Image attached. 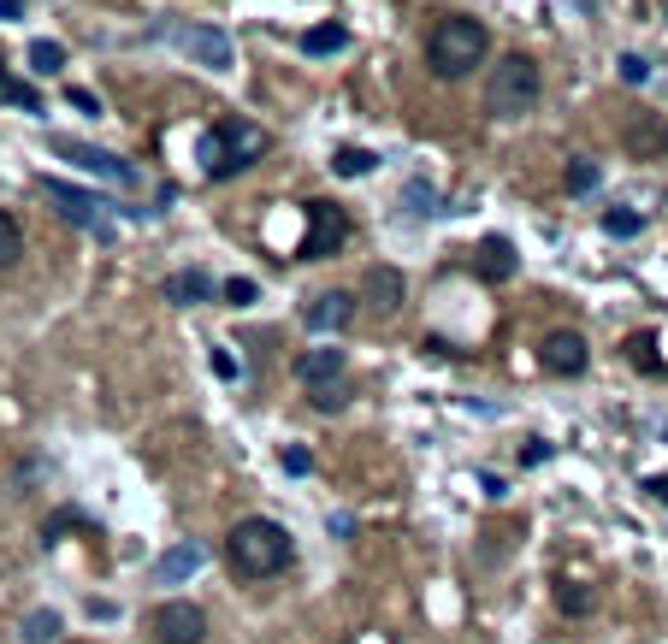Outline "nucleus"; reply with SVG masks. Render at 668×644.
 <instances>
[{
	"instance_id": "0eeeda50",
	"label": "nucleus",
	"mask_w": 668,
	"mask_h": 644,
	"mask_svg": "<svg viewBox=\"0 0 668 644\" xmlns=\"http://www.w3.org/2000/svg\"><path fill=\"white\" fill-rule=\"evenodd\" d=\"M60 160H71V166H83V172H95V178H107V184H125L131 190L136 184V172L119 160V154H107V148H95V142H71V136H54L48 142Z\"/></svg>"
},
{
	"instance_id": "473e14b6",
	"label": "nucleus",
	"mask_w": 668,
	"mask_h": 644,
	"mask_svg": "<svg viewBox=\"0 0 668 644\" xmlns=\"http://www.w3.org/2000/svg\"><path fill=\"white\" fill-rule=\"evenodd\" d=\"M66 101H71V107H77V113H89V119H95V113H101V101H95V95H89V89H66Z\"/></svg>"
},
{
	"instance_id": "72a5a7b5",
	"label": "nucleus",
	"mask_w": 668,
	"mask_h": 644,
	"mask_svg": "<svg viewBox=\"0 0 668 644\" xmlns=\"http://www.w3.org/2000/svg\"><path fill=\"white\" fill-rule=\"evenodd\" d=\"M213 373H219V379H237V361H231L225 349H213Z\"/></svg>"
},
{
	"instance_id": "bb28decb",
	"label": "nucleus",
	"mask_w": 668,
	"mask_h": 644,
	"mask_svg": "<svg viewBox=\"0 0 668 644\" xmlns=\"http://www.w3.org/2000/svg\"><path fill=\"white\" fill-rule=\"evenodd\" d=\"M402 201H408V213H414V219H420V213H438V190H432V184H420V178L402 190Z\"/></svg>"
},
{
	"instance_id": "dca6fc26",
	"label": "nucleus",
	"mask_w": 668,
	"mask_h": 644,
	"mask_svg": "<svg viewBox=\"0 0 668 644\" xmlns=\"http://www.w3.org/2000/svg\"><path fill=\"white\" fill-rule=\"evenodd\" d=\"M213 290H219V284H213L201 266H190V272H172V278H166V296H172L178 308H190V302H213Z\"/></svg>"
},
{
	"instance_id": "f704fd0d",
	"label": "nucleus",
	"mask_w": 668,
	"mask_h": 644,
	"mask_svg": "<svg viewBox=\"0 0 668 644\" xmlns=\"http://www.w3.org/2000/svg\"><path fill=\"white\" fill-rule=\"evenodd\" d=\"M521 461H527V467H538V461H550V444H538V438H533V444H527V455H521Z\"/></svg>"
},
{
	"instance_id": "7ed1b4c3",
	"label": "nucleus",
	"mask_w": 668,
	"mask_h": 644,
	"mask_svg": "<svg viewBox=\"0 0 668 644\" xmlns=\"http://www.w3.org/2000/svg\"><path fill=\"white\" fill-rule=\"evenodd\" d=\"M196 154H201V172L219 184V178H231V172H243V166H255L267 154V130L249 125V119H219V125L201 130Z\"/></svg>"
},
{
	"instance_id": "412c9836",
	"label": "nucleus",
	"mask_w": 668,
	"mask_h": 644,
	"mask_svg": "<svg viewBox=\"0 0 668 644\" xmlns=\"http://www.w3.org/2000/svg\"><path fill=\"white\" fill-rule=\"evenodd\" d=\"M18 255H24V231H18V219L0 207V272H6Z\"/></svg>"
},
{
	"instance_id": "2f4dec72",
	"label": "nucleus",
	"mask_w": 668,
	"mask_h": 644,
	"mask_svg": "<svg viewBox=\"0 0 668 644\" xmlns=\"http://www.w3.org/2000/svg\"><path fill=\"white\" fill-rule=\"evenodd\" d=\"M621 77H627V83H645V77H651V60H645V54H621Z\"/></svg>"
},
{
	"instance_id": "4468645a",
	"label": "nucleus",
	"mask_w": 668,
	"mask_h": 644,
	"mask_svg": "<svg viewBox=\"0 0 668 644\" xmlns=\"http://www.w3.org/2000/svg\"><path fill=\"white\" fill-rule=\"evenodd\" d=\"M296 379L314 390V385H332L343 379V349H308L302 361H296Z\"/></svg>"
},
{
	"instance_id": "423d86ee",
	"label": "nucleus",
	"mask_w": 668,
	"mask_h": 644,
	"mask_svg": "<svg viewBox=\"0 0 668 644\" xmlns=\"http://www.w3.org/2000/svg\"><path fill=\"white\" fill-rule=\"evenodd\" d=\"M349 243V219H343V207H332V201H308V237L296 243V260H320L332 255V249H343Z\"/></svg>"
},
{
	"instance_id": "39448f33",
	"label": "nucleus",
	"mask_w": 668,
	"mask_h": 644,
	"mask_svg": "<svg viewBox=\"0 0 668 644\" xmlns=\"http://www.w3.org/2000/svg\"><path fill=\"white\" fill-rule=\"evenodd\" d=\"M42 195L60 207V219H71L77 231H95V237H113V201H101V195L89 190H71V184H60V178H42Z\"/></svg>"
},
{
	"instance_id": "4be33fe9",
	"label": "nucleus",
	"mask_w": 668,
	"mask_h": 644,
	"mask_svg": "<svg viewBox=\"0 0 668 644\" xmlns=\"http://www.w3.org/2000/svg\"><path fill=\"white\" fill-rule=\"evenodd\" d=\"M60 639V615L54 609H36L30 621H24V644H54Z\"/></svg>"
},
{
	"instance_id": "6ab92c4d",
	"label": "nucleus",
	"mask_w": 668,
	"mask_h": 644,
	"mask_svg": "<svg viewBox=\"0 0 668 644\" xmlns=\"http://www.w3.org/2000/svg\"><path fill=\"white\" fill-rule=\"evenodd\" d=\"M0 101H6V107H24V113H42V95H36L24 77H6V71H0Z\"/></svg>"
},
{
	"instance_id": "a211bd4d",
	"label": "nucleus",
	"mask_w": 668,
	"mask_h": 644,
	"mask_svg": "<svg viewBox=\"0 0 668 644\" xmlns=\"http://www.w3.org/2000/svg\"><path fill=\"white\" fill-rule=\"evenodd\" d=\"M343 48H349V30H343V24H314V30H302V54H314V60L343 54Z\"/></svg>"
},
{
	"instance_id": "9d476101",
	"label": "nucleus",
	"mask_w": 668,
	"mask_h": 644,
	"mask_svg": "<svg viewBox=\"0 0 668 644\" xmlns=\"http://www.w3.org/2000/svg\"><path fill=\"white\" fill-rule=\"evenodd\" d=\"M178 48H184L196 65H207V71H231V60H237L231 36H225V30H213V24H190V30H178Z\"/></svg>"
},
{
	"instance_id": "2eb2a0df",
	"label": "nucleus",
	"mask_w": 668,
	"mask_h": 644,
	"mask_svg": "<svg viewBox=\"0 0 668 644\" xmlns=\"http://www.w3.org/2000/svg\"><path fill=\"white\" fill-rule=\"evenodd\" d=\"M627 148L633 154H668V119L663 113H639L627 125Z\"/></svg>"
},
{
	"instance_id": "c85d7f7f",
	"label": "nucleus",
	"mask_w": 668,
	"mask_h": 644,
	"mask_svg": "<svg viewBox=\"0 0 668 644\" xmlns=\"http://www.w3.org/2000/svg\"><path fill=\"white\" fill-rule=\"evenodd\" d=\"M255 296H261V284H255V278H231V284H225V302H231V308H249Z\"/></svg>"
},
{
	"instance_id": "f03ea898",
	"label": "nucleus",
	"mask_w": 668,
	"mask_h": 644,
	"mask_svg": "<svg viewBox=\"0 0 668 644\" xmlns=\"http://www.w3.org/2000/svg\"><path fill=\"white\" fill-rule=\"evenodd\" d=\"M225 562H231V574L237 580H267L278 574L284 562H290V532L278 526V520H237L231 526V538H225Z\"/></svg>"
},
{
	"instance_id": "ddd939ff",
	"label": "nucleus",
	"mask_w": 668,
	"mask_h": 644,
	"mask_svg": "<svg viewBox=\"0 0 668 644\" xmlns=\"http://www.w3.org/2000/svg\"><path fill=\"white\" fill-rule=\"evenodd\" d=\"M201 568H207V550H201L196 538H184V544H172V550H166V556L154 562V574H160V580H166V585L190 580V574H201Z\"/></svg>"
},
{
	"instance_id": "c9c22d12",
	"label": "nucleus",
	"mask_w": 668,
	"mask_h": 644,
	"mask_svg": "<svg viewBox=\"0 0 668 644\" xmlns=\"http://www.w3.org/2000/svg\"><path fill=\"white\" fill-rule=\"evenodd\" d=\"M645 491H651V497H663V503H668V479H645Z\"/></svg>"
},
{
	"instance_id": "9b49d317",
	"label": "nucleus",
	"mask_w": 668,
	"mask_h": 644,
	"mask_svg": "<svg viewBox=\"0 0 668 644\" xmlns=\"http://www.w3.org/2000/svg\"><path fill=\"white\" fill-rule=\"evenodd\" d=\"M349 320H355V302H349L343 290H320V296L302 302V325H308V331H343Z\"/></svg>"
},
{
	"instance_id": "cd10ccee",
	"label": "nucleus",
	"mask_w": 668,
	"mask_h": 644,
	"mask_svg": "<svg viewBox=\"0 0 668 644\" xmlns=\"http://www.w3.org/2000/svg\"><path fill=\"white\" fill-rule=\"evenodd\" d=\"M568 190L574 195L598 190V166H592V160H574V166H568Z\"/></svg>"
},
{
	"instance_id": "f257e3e1",
	"label": "nucleus",
	"mask_w": 668,
	"mask_h": 644,
	"mask_svg": "<svg viewBox=\"0 0 668 644\" xmlns=\"http://www.w3.org/2000/svg\"><path fill=\"white\" fill-rule=\"evenodd\" d=\"M485 48H491V36H485V24L468 18V12H444V18L426 30V65H432L444 83L468 77L473 65L485 60Z\"/></svg>"
},
{
	"instance_id": "f8f14e48",
	"label": "nucleus",
	"mask_w": 668,
	"mask_h": 644,
	"mask_svg": "<svg viewBox=\"0 0 668 644\" xmlns=\"http://www.w3.org/2000/svg\"><path fill=\"white\" fill-rule=\"evenodd\" d=\"M515 266H521V255H515V243H509V237H485V243H479L473 272H479L485 284H509V278H515Z\"/></svg>"
},
{
	"instance_id": "6e6552de",
	"label": "nucleus",
	"mask_w": 668,
	"mask_h": 644,
	"mask_svg": "<svg viewBox=\"0 0 668 644\" xmlns=\"http://www.w3.org/2000/svg\"><path fill=\"white\" fill-rule=\"evenodd\" d=\"M148 633H154L160 644H201L207 615H201L196 603H160V609L148 615Z\"/></svg>"
},
{
	"instance_id": "c756f323",
	"label": "nucleus",
	"mask_w": 668,
	"mask_h": 644,
	"mask_svg": "<svg viewBox=\"0 0 668 644\" xmlns=\"http://www.w3.org/2000/svg\"><path fill=\"white\" fill-rule=\"evenodd\" d=\"M284 473H290V479H302V473H314V455L302 450V444H290V450H284Z\"/></svg>"
},
{
	"instance_id": "f3484780",
	"label": "nucleus",
	"mask_w": 668,
	"mask_h": 644,
	"mask_svg": "<svg viewBox=\"0 0 668 644\" xmlns=\"http://www.w3.org/2000/svg\"><path fill=\"white\" fill-rule=\"evenodd\" d=\"M367 296H373L379 314H397L402 308V272L397 266H373V272H367Z\"/></svg>"
},
{
	"instance_id": "5701e85b",
	"label": "nucleus",
	"mask_w": 668,
	"mask_h": 644,
	"mask_svg": "<svg viewBox=\"0 0 668 644\" xmlns=\"http://www.w3.org/2000/svg\"><path fill=\"white\" fill-rule=\"evenodd\" d=\"M627 361L639 367V373H663V355H657V343L639 331V337H627Z\"/></svg>"
},
{
	"instance_id": "aec40b11",
	"label": "nucleus",
	"mask_w": 668,
	"mask_h": 644,
	"mask_svg": "<svg viewBox=\"0 0 668 644\" xmlns=\"http://www.w3.org/2000/svg\"><path fill=\"white\" fill-rule=\"evenodd\" d=\"M332 166H337V178H367V172L379 166V154H367V148H337Z\"/></svg>"
},
{
	"instance_id": "20e7f679",
	"label": "nucleus",
	"mask_w": 668,
	"mask_h": 644,
	"mask_svg": "<svg viewBox=\"0 0 668 644\" xmlns=\"http://www.w3.org/2000/svg\"><path fill=\"white\" fill-rule=\"evenodd\" d=\"M538 65L527 54H509V60H497L485 71V113L491 119H521V113H533L538 107Z\"/></svg>"
},
{
	"instance_id": "393cba45",
	"label": "nucleus",
	"mask_w": 668,
	"mask_h": 644,
	"mask_svg": "<svg viewBox=\"0 0 668 644\" xmlns=\"http://www.w3.org/2000/svg\"><path fill=\"white\" fill-rule=\"evenodd\" d=\"M556 603H562V609H568V615H592V609H598V597H592V591H586V585H556Z\"/></svg>"
},
{
	"instance_id": "1a4fd4ad",
	"label": "nucleus",
	"mask_w": 668,
	"mask_h": 644,
	"mask_svg": "<svg viewBox=\"0 0 668 644\" xmlns=\"http://www.w3.org/2000/svg\"><path fill=\"white\" fill-rule=\"evenodd\" d=\"M586 361H592V349H586V337H580V331H550V337H544V349H538V367H544V373H556V379H580V373H586Z\"/></svg>"
},
{
	"instance_id": "a878e982",
	"label": "nucleus",
	"mask_w": 668,
	"mask_h": 644,
	"mask_svg": "<svg viewBox=\"0 0 668 644\" xmlns=\"http://www.w3.org/2000/svg\"><path fill=\"white\" fill-rule=\"evenodd\" d=\"M30 65L48 77V71H60V65H66V48H60V42H30Z\"/></svg>"
},
{
	"instance_id": "e433bc0d",
	"label": "nucleus",
	"mask_w": 668,
	"mask_h": 644,
	"mask_svg": "<svg viewBox=\"0 0 668 644\" xmlns=\"http://www.w3.org/2000/svg\"><path fill=\"white\" fill-rule=\"evenodd\" d=\"M0 18H18V0H0Z\"/></svg>"
},
{
	"instance_id": "b1692460",
	"label": "nucleus",
	"mask_w": 668,
	"mask_h": 644,
	"mask_svg": "<svg viewBox=\"0 0 668 644\" xmlns=\"http://www.w3.org/2000/svg\"><path fill=\"white\" fill-rule=\"evenodd\" d=\"M603 231H609V237H639V231H645V213H627V207H609V213H603Z\"/></svg>"
},
{
	"instance_id": "7c9ffc66",
	"label": "nucleus",
	"mask_w": 668,
	"mask_h": 644,
	"mask_svg": "<svg viewBox=\"0 0 668 644\" xmlns=\"http://www.w3.org/2000/svg\"><path fill=\"white\" fill-rule=\"evenodd\" d=\"M314 408H320V414H332V408H343V385H314Z\"/></svg>"
}]
</instances>
